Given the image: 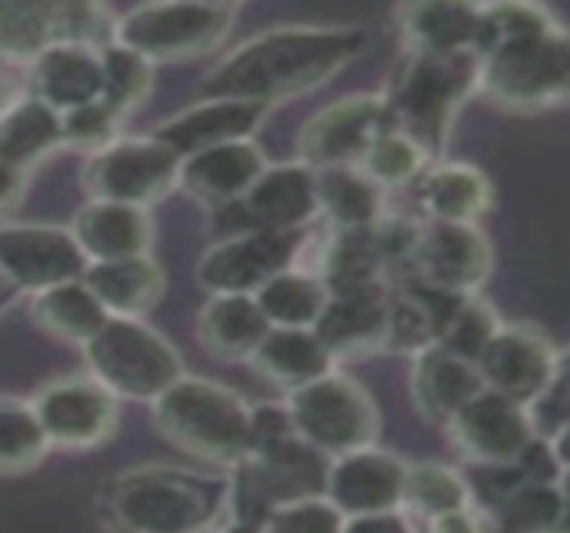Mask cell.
Returning a JSON list of instances; mask_svg holds the SVG:
<instances>
[{"label":"cell","instance_id":"6da1fadb","mask_svg":"<svg viewBox=\"0 0 570 533\" xmlns=\"http://www.w3.org/2000/svg\"><path fill=\"white\" fill-rule=\"evenodd\" d=\"M364 30L324 27V23H287L264 30L227 53L200 83V100L227 97L271 107L307 93L337 77L364 50Z\"/></svg>","mask_w":570,"mask_h":533},{"label":"cell","instance_id":"7a4b0ae2","mask_svg":"<svg viewBox=\"0 0 570 533\" xmlns=\"http://www.w3.org/2000/svg\"><path fill=\"white\" fill-rule=\"evenodd\" d=\"M230 507V481L167 464L134 467L110 487V517L124 533L217 531Z\"/></svg>","mask_w":570,"mask_h":533},{"label":"cell","instance_id":"3957f363","mask_svg":"<svg viewBox=\"0 0 570 533\" xmlns=\"http://www.w3.org/2000/svg\"><path fill=\"white\" fill-rule=\"evenodd\" d=\"M250 411L230 387L187 374L154 401V421L174 447L227 467L244 464L254 451Z\"/></svg>","mask_w":570,"mask_h":533},{"label":"cell","instance_id":"277c9868","mask_svg":"<svg viewBox=\"0 0 570 533\" xmlns=\"http://www.w3.org/2000/svg\"><path fill=\"white\" fill-rule=\"evenodd\" d=\"M478 87V53H411L397 73L394 93L384 97L394 130L411 137L428 157L441 154L458 107Z\"/></svg>","mask_w":570,"mask_h":533},{"label":"cell","instance_id":"5b68a950","mask_svg":"<svg viewBox=\"0 0 570 533\" xmlns=\"http://www.w3.org/2000/svg\"><path fill=\"white\" fill-rule=\"evenodd\" d=\"M83 361L87 377L117 401L154 404L184 377L174 344L137 317H107V324L83 344Z\"/></svg>","mask_w":570,"mask_h":533},{"label":"cell","instance_id":"8992f818","mask_svg":"<svg viewBox=\"0 0 570 533\" xmlns=\"http://www.w3.org/2000/svg\"><path fill=\"white\" fill-rule=\"evenodd\" d=\"M478 87L508 110L561 107L570 90V43L561 23L514 37L478 57Z\"/></svg>","mask_w":570,"mask_h":533},{"label":"cell","instance_id":"52a82bcc","mask_svg":"<svg viewBox=\"0 0 570 533\" xmlns=\"http://www.w3.org/2000/svg\"><path fill=\"white\" fill-rule=\"evenodd\" d=\"M287 417L294 437L324 457L354 454L374 447L381 431V414L374 397L347 374H324L297 391H291Z\"/></svg>","mask_w":570,"mask_h":533},{"label":"cell","instance_id":"ba28073f","mask_svg":"<svg viewBox=\"0 0 570 533\" xmlns=\"http://www.w3.org/2000/svg\"><path fill=\"white\" fill-rule=\"evenodd\" d=\"M237 20L234 3H144L117 17L114 43L140 53L147 63L190 60L217 50Z\"/></svg>","mask_w":570,"mask_h":533},{"label":"cell","instance_id":"9c48e42d","mask_svg":"<svg viewBox=\"0 0 570 533\" xmlns=\"http://www.w3.org/2000/svg\"><path fill=\"white\" fill-rule=\"evenodd\" d=\"M177 170L180 157L154 134L117 137L90 157L83 184L90 200H110L147 210V204L160 200L170 187H177Z\"/></svg>","mask_w":570,"mask_h":533},{"label":"cell","instance_id":"30bf717a","mask_svg":"<svg viewBox=\"0 0 570 533\" xmlns=\"http://www.w3.org/2000/svg\"><path fill=\"white\" fill-rule=\"evenodd\" d=\"M391 110L384 97L357 93L317 110L297 134V157L311 170L357 167L371 144L387 134Z\"/></svg>","mask_w":570,"mask_h":533},{"label":"cell","instance_id":"8fae6325","mask_svg":"<svg viewBox=\"0 0 570 533\" xmlns=\"http://www.w3.org/2000/svg\"><path fill=\"white\" fill-rule=\"evenodd\" d=\"M301 244V234L277 230H244L217 240L197 260V284L207 294H257L271 277L294 267Z\"/></svg>","mask_w":570,"mask_h":533},{"label":"cell","instance_id":"7c38bea8","mask_svg":"<svg viewBox=\"0 0 570 533\" xmlns=\"http://www.w3.org/2000/svg\"><path fill=\"white\" fill-rule=\"evenodd\" d=\"M37 424L50 447L87 451L100 447L117 431V397H110L90 377H63L47 384L30 401Z\"/></svg>","mask_w":570,"mask_h":533},{"label":"cell","instance_id":"4fadbf2b","mask_svg":"<svg viewBox=\"0 0 570 533\" xmlns=\"http://www.w3.org/2000/svg\"><path fill=\"white\" fill-rule=\"evenodd\" d=\"M87 260L67 227L53 224H0V280L17 290L40 294L77 280Z\"/></svg>","mask_w":570,"mask_h":533},{"label":"cell","instance_id":"5bb4252c","mask_svg":"<svg viewBox=\"0 0 570 533\" xmlns=\"http://www.w3.org/2000/svg\"><path fill=\"white\" fill-rule=\"evenodd\" d=\"M414 264L428 290L478 297L494 270V250L474 224H431L417 237Z\"/></svg>","mask_w":570,"mask_h":533},{"label":"cell","instance_id":"9a60e30c","mask_svg":"<svg viewBox=\"0 0 570 533\" xmlns=\"http://www.w3.org/2000/svg\"><path fill=\"white\" fill-rule=\"evenodd\" d=\"M561 364L564 357L541 330L514 324H501L474 361L481 384L518 404H531Z\"/></svg>","mask_w":570,"mask_h":533},{"label":"cell","instance_id":"2e32d148","mask_svg":"<svg viewBox=\"0 0 570 533\" xmlns=\"http://www.w3.org/2000/svg\"><path fill=\"white\" fill-rule=\"evenodd\" d=\"M448 431H451L454 447L468 461H478L488 467L518 464L534 444V431L524 414V404L508 401L488 387L448 421Z\"/></svg>","mask_w":570,"mask_h":533},{"label":"cell","instance_id":"e0dca14e","mask_svg":"<svg viewBox=\"0 0 570 533\" xmlns=\"http://www.w3.org/2000/svg\"><path fill=\"white\" fill-rule=\"evenodd\" d=\"M404 474H407V464L377 447L341 454V457H331L327 464L324 497L344 514V521L371 517V514H394L401 511Z\"/></svg>","mask_w":570,"mask_h":533},{"label":"cell","instance_id":"ac0fdd59","mask_svg":"<svg viewBox=\"0 0 570 533\" xmlns=\"http://www.w3.org/2000/svg\"><path fill=\"white\" fill-rule=\"evenodd\" d=\"M230 207H240L250 230L301 234L317 217V180L314 170L297 164H277L254 180V187Z\"/></svg>","mask_w":570,"mask_h":533},{"label":"cell","instance_id":"d6986e66","mask_svg":"<svg viewBox=\"0 0 570 533\" xmlns=\"http://www.w3.org/2000/svg\"><path fill=\"white\" fill-rule=\"evenodd\" d=\"M264 170H267V157L254 140H230L180 157L177 187L200 204L230 207L254 187V180Z\"/></svg>","mask_w":570,"mask_h":533},{"label":"cell","instance_id":"ffe728a7","mask_svg":"<svg viewBox=\"0 0 570 533\" xmlns=\"http://www.w3.org/2000/svg\"><path fill=\"white\" fill-rule=\"evenodd\" d=\"M267 107L250 103V100H227V97H210L200 103H190L177 117L164 120L154 127V137L167 144L177 157L230 144V140H250L254 130L264 124Z\"/></svg>","mask_w":570,"mask_h":533},{"label":"cell","instance_id":"44dd1931","mask_svg":"<svg viewBox=\"0 0 570 533\" xmlns=\"http://www.w3.org/2000/svg\"><path fill=\"white\" fill-rule=\"evenodd\" d=\"M387 290L384 284L331 294L324 314L314 324V334L331 351V357H367L384 351L387 337Z\"/></svg>","mask_w":570,"mask_h":533},{"label":"cell","instance_id":"7402d4cb","mask_svg":"<svg viewBox=\"0 0 570 533\" xmlns=\"http://www.w3.org/2000/svg\"><path fill=\"white\" fill-rule=\"evenodd\" d=\"M67 230L73 234L87 264L144 257L150 254V240H154V224L144 207H127L110 200H90L87 207H80V214Z\"/></svg>","mask_w":570,"mask_h":533},{"label":"cell","instance_id":"603a6c76","mask_svg":"<svg viewBox=\"0 0 570 533\" xmlns=\"http://www.w3.org/2000/svg\"><path fill=\"white\" fill-rule=\"evenodd\" d=\"M100 93H104L100 50L77 47V43H50L30 63V97L43 100L57 113L94 103L100 100Z\"/></svg>","mask_w":570,"mask_h":533},{"label":"cell","instance_id":"cb8c5ba5","mask_svg":"<svg viewBox=\"0 0 570 533\" xmlns=\"http://www.w3.org/2000/svg\"><path fill=\"white\" fill-rule=\"evenodd\" d=\"M484 391L478 367L444 347H428L421 354H414V374H411V394L417 411L434 421L444 424L471 401Z\"/></svg>","mask_w":570,"mask_h":533},{"label":"cell","instance_id":"d4e9b609","mask_svg":"<svg viewBox=\"0 0 570 533\" xmlns=\"http://www.w3.org/2000/svg\"><path fill=\"white\" fill-rule=\"evenodd\" d=\"M80 280L94 294V300L107 310V317L140 320L164 294V270L150 254L87 264Z\"/></svg>","mask_w":570,"mask_h":533},{"label":"cell","instance_id":"484cf974","mask_svg":"<svg viewBox=\"0 0 570 533\" xmlns=\"http://www.w3.org/2000/svg\"><path fill=\"white\" fill-rule=\"evenodd\" d=\"M267 330L254 294H210L197 317V340L217 361H250Z\"/></svg>","mask_w":570,"mask_h":533},{"label":"cell","instance_id":"4316f807","mask_svg":"<svg viewBox=\"0 0 570 533\" xmlns=\"http://www.w3.org/2000/svg\"><path fill=\"white\" fill-rule=\"evenodd\" d=\"M397 20L414 53H478L481 7L474 3H407L397 10Z\"/></svg>","mask_w":570,"mask_h":533},{"label":"cell","instance_id":"83f0119b","mask_svg":"<svg viewBox=\"0 0 570 533\" xmlns=\"http://www.w3.org/2000/svg\"><path fill=\"white\" fill-rule=\"evenodd\" d=\"M417 204L434 224L478 227L494 204V187L471 164H438L417 180Z\"/></svg>","mask_w":570,"mask_h":533},{"label":"cell","instance_id":"f1b7e54d","mask_svg":"<svg viewBox=\"0 0 570 533\" xmlns=\"http://www.w3.org/2000/svg\"><path fill=\"white\" fill-rule=\"evenodd\" d=\"M250 364L291 391L334 371V357L314 330H287V327H271L261 347L254 351Z\"/></svg>","mask_w":570,"mask_h":533},{"label":"cell","instance_id":"f546056e","mask_svg":"<svg viewBox=\"0 0 570 533\" xmlns=\"http://www.w3.org/2000/svg\"><path fill=\"white\" fill-rule=\"evenodd\" d=\"M317 180V214H324L334 230H367L384 220V190L367 180L357 167L314 170Z\"/></svg>","mask_w":570,"mask_h":533},{"label":"cell","instance_id":"4dcf8cb0","mask_svg":"<svg viewBox=\"0 0 570 533\" xmlns=\"http://www.w3.org/2000/svg\"><path fill=\"white\" fill-rule=\"evenodd\" d=\"M63 144L60 130V113L50 110L37 97H17L3 113H0V160L27 170L30 164L43 160L50 150Z\"/></svg>","mask_w":570,"mask_h":533},{"label":"cell","instance_id":"1f68e13d","mask_svg":"<svg viewBox=\"0 0 570 533\" xmlns=\"http://www.w3.org/2000/svg\"><path fill=\"white\" fill-rule=\"evenodd\" d=\"M30 317L50 337L77 344V347H83L107 324V310L94 300V294L83 287L80 277L33 294Z\"/></svg>","mask_w":570,"mask_h":533},{"label":"cell","instance_id":"d6a6232c","mask_svg":"<svg viewBox=\"0 0 570 533\" xmlns=\"http://www.w3.org/2000/svg\"><path fill=\"white\" fill-rule=\"evenodd\" d=\"M327 287L317 280L311 270L287 267L277 277H271L257 294V307L267 317L271 327H287V330H314L317 317L327 307Z\"/></svg>","mask_w":570,"mask_h":533},{"label":"cell","instance_id":"836d02e7","mask_svg":"<svg viewBox=\"0 0 570 533\" xmlns=\"http://www.w3.org/2000/svg\"><path fill=\"white\" fill-rule=\"evenodd\" d=\"M381 270H384V257L377 250L374 227H367V230H334V237L324 247L321 267L311 274H317L327 294H344V290L384 284Z\"/></svg>","mask_w":570,"mask_h":533},{"label":"cell","instance_id":"e575fe53","mask_svg":"<svg viewBox=\"0 0 570 533\" xmlns=\"http://www.w3.org/2000/svg\"><path fill=\"white\" fill-rule=\"evenodd\" d=\"M454 297L438 294V290H421V294H401L391 297L387 304V337L384 351H401V354H421L438 344L444 314Z\"/></svg>","mask_w":570,"mask_h":533},{"label":"cell","instance_id":"d590c367","mask_svg":"<svg viewBox=\"0 0 570 533\" xmlns=\"http://www.w3.org/2000/svg\"><path fill=\"white\" fill-rule=\"evenodd\" d=\"M494 533H568V501L561 484L528 481L501 504Z\"/></svg>","mask_w":570,"mask_h":533},{"label":"cell","instance_id":"8d00e7d4","mask_svg":"<svg viewBox=\"0 0 570 533\" xmlns=\"http://www.w3.org/2000/svg\"><path fill=\"white\" fill-rule=\"evenodd\" d=\"M471 507V491L464 477L444 464H414L404 474V494L401 511H411L424 521H434L441 514Z\"/></svg>","mask_w":570,"mask_h":533},{"label":"cell","instance_id":"74e56055","mask_svg":"<svg viewBox=\"0 0 570 533\" xmlns=\"http://www.w3.org/2000/svg\"><path fill=\"white\" fill-rule=\"evenodd\" d=\"M53 43V3L0 0V60L33 63Z\"/></svg>","mask_w":570,"mask_h":533},{"label":"cell","instance_id":"f35d334b","mask_svg":"<svg viewBox=\"0 0 570 533\" xmlns=\"http://www.w3.org/2000/svg\"><path fill=\"white\" fill-rule=\"evenodd\" d=\"M50 444L30 401L0 397V474H23L47 457Z\"/></svg>","mask_w":570,"mask_h":533},{"label":"cell","instance_id":"ab89813d","mask_svg":"<svg viewBox=\"0 0 570 533\" xmlns=\"http://www.w3.org/2000/svg\"><path fill=\"white\" fill-rule=\"evenodd\" d=\"M100 70H104V93L100 100L117 113H130L137 110L150 87H154V63H147L140 53L120 47V43H107L100 50Z\"/></svg>","mask_w":570,"mask_h":533},{"label":"cell","instance_id":"60d3db41","mask_svg":"<svg viewBox=\"0 0 570 533\" xmlns=\"http://www.w3.org/2000/svg\"><path fill=\"white\" fill-rule=\"evenodd\" d=\"M498 327H501L498 310L488 307L481 297H454L448 314H444L438 347L474 364L481 357V351L488 347V340L498 334Z\"/></svg>","mask_w":570,"mask_h":533},{"label":"cell","instance_id":"b9f144b4","mask_svg":"<svg viewBox=\"0 0 570 533\" xmlns=\"http://www.w3.org/2000/svg\"><path fill=\"white\" fill-rule=\"evenodd\" d=\"M424 167H428V154L411 140V137H404L401 130H387V134H381L374 144H371V150L364 154V160L357 164V170L367 177V180H374L381 190L384 187H404V184H414L421 174H424Z\"/></svg>","mask_w":570,"mask_h":533},{"label":"cell","instance_id":"7bdbcfd3","mask_svg":"<svg viewBox=\"0 0 570 533\" xmlns=\"http://www.w3.org/2000/svg\"><path fill=\"white\" fill-rule=\"evenodd\" d=\"M117 17L97 3H53V43L104 50L114 43Z\"/></svg>","mask_w":570,"mask_h":533},{"label":"cell","instance_id":"ee69618b","mask_svg":"<svg viewBox=\"0 0 570 533\" xmlns=\"http://www.w3.org/2000/svg\"><path fill=\"white\" fill-rule=\"evenodd\" d=\"M261 533H344V514L327 497H301L271 507Z\"/></svg>","mask_w":570,"mask_h":533},{"label":"cell","instance_id":"f6af8a7d","mask_svg":"<svg viewBox=\"0 0 570 533\" xmlns=\"http://www.w3.org/2000/svg\"><path fill=\"white\" fill-rule=\"evenodd\" d=\"M60 130H63V144H77V147H87L97 154L117 140L120 117L104 100H94V103H83V107L60 113Z\"/></svg>","mask_w":570,"mask_h":533},{"label":"cell","instance_id":"bcb514c9","mask_svg":"<svg viewBox=\"0 0 570 533\" xmlns=\"http://www.w3.org/2000/svg\"><path fill=\"white\" fill-rule=\"evenodd\" d=\"M524 414L531 421L534 441H544V444L564 441V431H568V367L564 364L554 371L544 391L531 404H524Z\"/></svg>","mask_w":570,"mask_h":533},{"label":"cell","instance_id":"7dc6e473","mask_svg":"<svg viewBox=\"0 0 570 533\" xmlns=\"http://www.w3.org/2000/svg\"><path fill=\"white\" fill-rule=\"evenodd\" d=\"M344 533H414L401 511L394 514H371V517H351L344 521Z\"/></svg>","mask_w":570,"mask_h":533},{"label":"cell","instance_id":"c3c4849f","mask_svg":"<svg viewBox=\"0 0 570 533\" xmlns=\"http://www.w3.org/2000/svg\"><path fill=\"white\" fill-rule=\"evenodd\" d=\"M428 533H488L474 507H461L451 514H441L434 521H428Z\"/></svg>","mask_w":570,"mask_h":533},{"label":"cell","instance_id":"681fc988","mask_svg":"<svg viewBox=\"0 0 570 533\" xmlns=\"http://www.w3.org/2000/svg\"><path fill=\"white\" fill-rule=\"evenodd\" d=\"M27 190V170H17L0 160V220L23 200Z\"/></svg>","mask_w":570,"mask_h":533},{"label":"cell","instance_id":"f907efd6","mask_svg":"<svg viewBox=\"0 0 570 533\" xmlns=\"http://www.w3.org/2000/svg\"><path fill=\"white\" fill-rule=\"evenodd\" d=\"M13 100H17V90H13L10 77H7V73H0V113H3Z\"/></svg>","mask_w":570,"mask_h":533},{"label":"cell","instance_id":"816d5d0a","mask_svg":"<svg viewBox=\"0 0 570 533\" xmlns=\"http://www.w3.org/2000/svg\"><path fill=\"white\" fill-rule=\"evenodd\" d=\"M3 287H7V284H3V280H0V290H3Z\"/></svg>","mask_w":570,"mask_h":533},{"label":"cell","instance_id":"f5cc1de1","mask_svg":"<svg viewBox=\"0 0 570 533\" xmlns=\"http://www.w3.org/2000/svg\"><path fill=\"white\" fill-rule=\"evenodd\" d=\"M204 533H217V531H204Z\"/></svg>","mask_w":570,"mask_h":533}]
</instances>
